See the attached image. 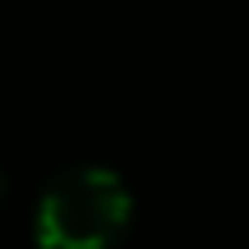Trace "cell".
I'll return each mask as SVG.
<instances>
[{"label":"cell","instance_id":"obj_1","mask_svg":"<svg viewBox=\"0 0 249 249\" xmlns=\"http://www.w3.org/2000/svg\"><path fill=\"white\" fill-rule=\"evenodd\" d=\"M129 185L107 166H83L51 180L37 203L33 235L42 249H107L129 226Z\"/></svg>","mask_w":249,"mask_h":249}]
</instances>
